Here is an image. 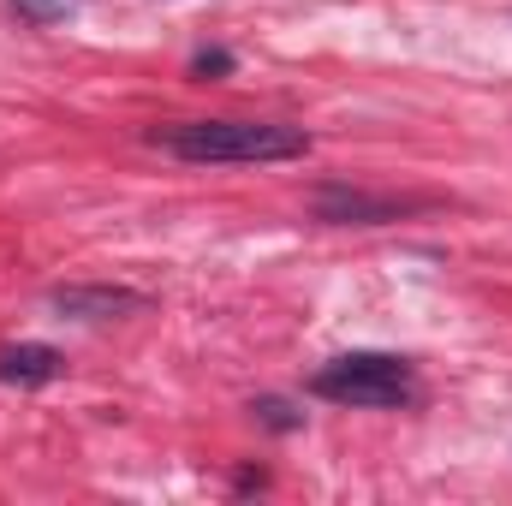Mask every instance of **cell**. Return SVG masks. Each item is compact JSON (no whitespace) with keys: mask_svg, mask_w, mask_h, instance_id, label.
<instances>
[{"mask_svg":"<svg viewBox=\"0 0 512 506\" xmlns=\"http://www.w3.org/2000/svg\"><path fill=\"white\" fill-rule=\"evenodd\" d=\"M60 376V352L54 346H0V381L36 387V381Z\"/></svg>","mask_w":512,"mask_h":506,"instance_id":"5b68a950","label":"cell"},{"mask_svg":"<svg viewBox=\"0 0 512 506\" xmlns=\"http://www.w3.org/2000/svg\"><path fill=\"white\" fill-rule=\"evenodd\" d=\"M256 411H262V423H274V429H298V417H292V411H286L280 399H262Z\"/></svg>","mask_w":512,"mask_h":506,"instance_id":"ba28073f","label":"cell"},{"mask_svg":"<svg viewBox=\"0 0 512 506\" xmlns=\"http://www.w3.org/2000/svg\"><path fill=\"white\" fill-rule=\"evenodd\" d=\"M310 209L328 227H387V221L417 215L423 197H393V191H364V185H322L310 197Z\"/></svg>","mask_w":512,"mask_h":506,"instance_id":"3957f363","label":"cell"},{"mask_svg":"<svg viewBox=\"0 0 512 506\" xmlns=\"http://www.w3.org/2000/svg\"><path fill=\"white\" fill-rule=\"evenodd\" d=\"M24 24H66V18H78L84 12V0H6Z\"/></svg>","mask_w":512,"mask_h":506,"instance_id":"8992f818","label":"cell"},{"mask_svg":"<svg viewBox=\"0 0 512 506\" xmlns=\"http://www.w3.org/2000/svg\"><path fill=\"white\" fill-rule=\"evenodd\" d=\"M48 304L72 322H108V316L143 310V298L126 292V286H60V292H48Z\"/></svg>","mask_w":512,"mask_h":506,"instance_id":"277c9868","label":"cell"},{"mask_svg":"<svg viewBox=\"0 0 512 506\" xmlns=\"http://www.w3.org/2000/svg\"><path fill=\"white\" fill-rule=\"evenodd\" d=\"M149 143L197 167H268V161L310 155V137L280 120H179V126H155Z\"/></svg>","mask_w":512,"mask_h":506,"instance_id":"6da1fadb","label":"cell"},{"mask_svg":"<svg viewBox=\"0 0 512 506\" xmlns=\"http://www.w3.org/2000/svg\"><path fill=\"white\" fill-rule=\"evenodd\" d=\"M191 72H197V78H221V72H233V54H227V48H209V54L191 60Z\"/></svg>","mask_w":512,"mask_h":506,"instance_id":"52a82bcc","label":"cell"},{"mask_svg":"<svg viewBox=\"0 0 512 506\" xmlns=\"http://www.w3.org/2000/svg\"><path fill=\"white\" fill-rule=\"evenodd\" d=\"M310 393L334 399V405H358V411H393V405L417 399V376L393 352H346L310 376Z\"/></svg>","mask_w":512,"mask_h":506,"instance_id":"7a4b0ae2","label":"cell"}]
</instances>
